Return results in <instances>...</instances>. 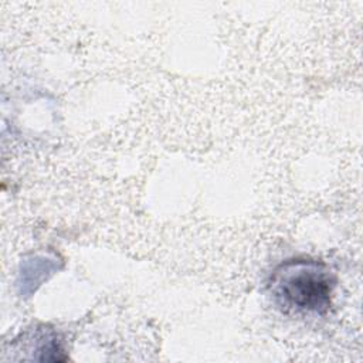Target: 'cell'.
<instances>
[{"instance_id":"6da1fadb","label":"cell","mask_w":363,"mask_h":363,"mask_svg":"<svg viewBox=\"0 0 363 363\" xmlns=\"http://www.w3.org/2000/svg\"><path fill=\"white\" fill-rule=\"evenodd\" d=\"M336 279L320 261L296 258L279 264L269 278V292L285 312L322 315L332 301Z\"/></svg>"}]
</instances>
